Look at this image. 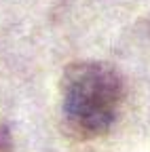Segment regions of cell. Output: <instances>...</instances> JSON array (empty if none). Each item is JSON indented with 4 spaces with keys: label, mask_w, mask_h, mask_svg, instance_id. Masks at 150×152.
I'll list each match as a JSON object with an SVG mask.
<instances>
[{
    "label": "cell",
    "mask_w": 150,
    "mask_h": 152,
    "mask_svg": "<svg viewBox=\"0 0 150 152\" xmlns=\"http://www.w3.org/2000/svg\"><path fill=\"white\" fill-rule=\"evenodd\" d=\"M123 104V78L104 61H76L61 76V121L72 137H100Z\"/></svg>",
    "instance_id": "6da1fadb"
},
{
    "label": "cell",
    "mask_w": 150,
    "mask_h": 152,
    "mask_svg": "<svg viewBox=\"0 0 150 152\" xmlns=\"http://www.w3.org/2000/svg\"><path fill=\"white\" fill-rule=\"evenodd\" d=\"M0 152H13V137L7 125L0 127Z\"/></svg>",
    "instance_id": "7a4b0ae2"
}]
</instances>
